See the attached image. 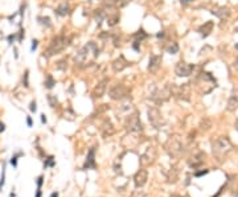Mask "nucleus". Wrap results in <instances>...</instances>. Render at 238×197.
<instances>
[{"label":"nucleus","mask_w":238,"mask_h":197,"mask_svg":"<svg viewBox=\"0 0 238 197\" xmlns=\"http://www.w3.org/2000/svg\"><path fill=\"white\" fill-rule=\"evenodd\" d=\"M155 159H156V148L154 146H148L140 156V164L143 167H147L154 163Z\"/></svg>","instance_id":"9b49d317"},{"label":"nucleus","mask_w":238,"mask_h":197,"mask_svg":"<svg viewBox=\"0 0 238 197\" xmlns=\"http://www.w3.org/2000/svg\"><path fill=\"white\" fill-rule=\"evenodd\" d=\"M235 130L238 131V119H237V122H235Z\"/></svg>","instance_id":"49530a36"},{"label":"nucleus","mask_w":238,"mask_h":197,"mask_svg":"<svg viewBox=\"0 0 238 197\" xmlns=\"http://www.w3.org/2000/svg\"><path fill=\"white\" fill-rule=\"evenodd\" d=\"M68 45H69V38H66L65 36H57L50 41V44H49L48 49L45 52V56L46 57H52L54 54H58Z\"/></svg>","instance_id":"39448f33"},{"label":"nucleus","mask_w":238,"mask_h":197,"mask_svg":"<svg viewBox=\"0 0 238 197\" xmlns=\"http://www.w3.org/2000/svg\"><path fill=\"white\" fill-rule=\"evenodd\" d=\"M4 129H6V126H4V123H1V122H0V132H3V131H4Z\"/></svg>","instance_id":"58836bf2"},{"label":"nucleus","mask_w":238,"mask_h":197,"mask_svg":"<svg viewBox=\"0 0 238 197\" xmlns=\"http://www.w3.org/2000/svg\"><path fill=\"white\" fill-rule=\"evenodd\" d=\"M160 64H161V57L158 54H152L149 57V64H148V70L151 71H158L159 68H160Z\"/></svg>","instance_id":"aec40b11"},{"label":"nucleus","mask_w":238,"mask_h":197,"mask_svg":"<svg viewBox=\"0 0 238 197\" xmlns=\"http://www.w3.org/2000/svg\"><path fill=\"white\" fill-rule=\"evenodd\" d=\"M29 109H31L32 112L36 111V102H35V101H32V102H31V107H29Z\"/></svg>","instance_id":"e433bc0d"},{"label":"nucleus","mask_w":238,"mask_h":197,"mask_svg":"<svg viewBox=\"0 0 238 197\" xmlns=\"http://www.w3.org/2000/svg\"><path fill=\"white\" fill-rule=\"evenodd\" d=\"M147 115H148V120L155 129H161L165 124V119L163 118V114L158 107H149L147 110Z\"/></svg>","instance_id":"0eeeda50"},{"label":"nucleus","mask_w":238,"mask_h":197,"mask_svg":"<svg viewBox=\"0 0 238 197\" xmlns=\"http://www.w3.org/2000/svg\"><path fill=\"white\" fill-rule=\"evenodd\" d=\"M102 4H103L105 8L111 9V8H115V7L118 6V0H103Z\"/></svg>","instance_id":"bb28decb"},{"label":"nucleus","mask_w":238,"mask_h":197,"mask_svg":"<svg viewBox=\"0 0 238 197\" xmlns=\"http://www.w3.org/2000/svg\"><path fill=\"white\" fill-rule=\"evenodd\" d=\"M90 52H93L94 57H98V54H99V49H98L97 44L93 43V41L87 43L86 45L83 46V48H81L80 50L77 52V54L74 56L75 65H78V66L85 65V64H86V61H87V56H89Z\"/></svg>","instance_id":"7ed1b4c3"},{"label":"nucleus","mask_w":238,"mask_h":197,"mask_svg":"<svg viewBox=\"0 0 238 197\" xmlns=\"http://www.w3.org/2000/svg\"><path fill=\"white\" fill-rule=\"evenodd\" d=\"M179 168L176 166L171 167V169L168 171V173H167V179H168L169 183H176L179 179Z\"/></svg>","instance_id":"5701e85b"},{"label":"nucleus","mask_w":238,"mask_h":197,"mask_svg":"<svg viewBox=\"0 0 238 197\" xmlns=\"http://www.w3.org/2000/svg\"><path fill=\"white\" fill-rule=\"evenodd\" d=\"M38 20H40V23L43 24V25L50 27V19H49V17H40Z\"/></svg>","instance_id":"473e14b6"},{"label":"nucleus","mask_w":238,"mask_h":197,"mask_svg":"<svg viewBox=\"0 0 238 197\" xmlns=\"http://www.w3.org/2000/svg\"><path fill=\"white\" fill-rule=\"evenodd\" d=\"M119 102H121V106H118V110H117V112L119 115H124V117H127V115H130L131 112L135 111V109H134V106H132V102L130 101V98L122 99V101H119Z\"/></svg>","instance_id":"ddd939ff"},{"label":"nucleus","mask_w":238,"mask_h":197,"mask_svg":"<svg viewBox=\"0 0 238 197\" xmlns=\"http://www.w3.org/2000/svg\"><path fill=\"white\" fill-rule=\"evenodd\" d=\"M180 1L183 4H188V3H191V1H193V0H180Z\"/></svg>","instance_id":"a19ab883"},{"label":"nucleus","mask_w":238,"mask_h":197,"mask_svg":"<svg viewBox=\"0 0 238 197\" xmlns=\"http://www.w3.org/2000/svg\"><path fill=\"white\" fill-rule=\"evenodd\" d=\"M57 196H58L57 193H52V196H50V197H57Z\"/></svg>","instance_id":"de8ad7c7"},{"label":"nucleus","mask_w":238,"mask_h":197,"mask_svg":"<svg viewBox=\"0 0 238 197\" xmlns=\"http://www.w3.org/2000/svg\"><path fill=\"white\" fill-rule=\"evenodd\" d=\"M233 149V144L229 140V138L226 136H221L217 140H214L212 146V152L218 160H222L226 156L229 152H232Z\"/></svg>","instance_id":"f03ea898"},{"label":"nucleus","mask_w":238,"mask_h":197,"mask_svg":"<svg viewBox=\"0 0 238 197\" xmlns=\"http://www.w3.org/2000/svg\"><path fill=\"white\" fill-rule=\"evenodd\" d=\"M212 13L216 15V16H217L218 19H221V20H226L228 17L230 16V9L228 8V7H218V8L213 9Z\"/></svg>","instance_id":"412c9836"},{"label":"nucleus","mask_w":238,"mask_h":197,"mask_svg":"<svg viewBox=\"0 0 238 197\" xmlns=\"http://www.w3.org/2000/svg\"><path fill=\"white\" fill-rule=\"evenodd\" d=\"M12 40H13V36H9V37H8V41H9V44H12Z\"/></svg>","instance_id":"a18cd8bd"},{"label":"nucleus","mask_w":238,"mask_h":197,"mask_svg":"<svg viewBox=\"0 0 238 197\" xmlns=\"http://www.w3.org/2000/svg\"><path fill=\"white\" fill-rule=\"evenodd\" d=\"M69 9H70V7H69V4L66 3V1H64V3H61L60 6L56 8V13L58 15V16H66V15L69 13Z\"/></svg>","instance_id":"b1692460"},{"label":"nucleus","mask_w":238,"mask_h":197,"mask_svg":"<svg viewBox=\"0 0 238 197\" xmlns=\"http://www.w3.org/2000/svg\"><path fill=\"white\" fill-rule=\"evenodd\" d=\"M204 159H205V154L201 151L196 152L193 156H191L189 159V166L192 167V168H197V167H200L201 164H202Z\"/></svg>","instance_id":"6ab92c4d"},{"label":"nucleus","mask_w":238,"mask_h":197,"mask_svg":"<svg viewBox=\"0 0 238 197\" xmlns=\"http://www.w3.org/2000/svg\"><path fill=\"white\" fill-rule=\"evenodd\" d=\"M130 197H146V192H144L142 188H136L131 194H130Z\"/></svg>","instance_id":"c756f323"},{"label":"nucleus","mask_w":238,"mask_h":197,"mask_svg":"<svg viewBox=\"0 0 238 197\" xmlns=\"http://www.w3.org/2000/svg\"><path fill=\"white\" fill-rule=\"evenodd\" d=\"M213 27H214V23H213V21H207L204 25H201L200 28H198V32H200V34L202 37H207V36L210 34V32L213 31Z\"/></svg>","instance_id":"4be33fe9"},{"label":"nucleus","mask_w":238,"mask_h":197,"mask_svg":"<svg viewBox=\"0 0 238 197\" xmlns=\"http://www.w3.org/2000/svg\"><path fill=\"white\" fill-rule=\"evenodd\" d=\"M171 95H172V90H171V86L169 85H165L163 86V87H159L156 89L155 92L152 93L151 98L152 101L155 103H163V102H167V101L171 98Z\"/></svg>","instance_id":"6e6552de"},{"label":"nucleus","mask_w":238,"mask_h":197,"mask_svg":"<svg viewBox=\"0 0 238 197\" xmlns=\"http://www.w3.org/2000/svg\"><path fill=\"white\" fill-rule=\"evenodd\" d=\"M101 134L103 135V138H109L111 136V135H114L115 132V129H114V124H112L111 122H110L109 119H105L103 122L101 123Z\"/></svg>","instance_id":"2eb2a0df"},{"label":"nucleus","mask_w":238,"mask_h":197,"mask_svg":"<svg viewBox=\"0 0 238 197\" xmlns=\"http://www.w3.org/2000/svg\"><path fill=\"white\" fill-rule=\"evenodd\" d=\"M109 95L111 99L114 101H122L128 98V89L123 85V83H117V85L111 86L109 92Z\"/></svg>","instance_id":"1a4fd4ad"},{"label":"nucleus","mask_w":238,"mask_h":197,"mask_svg":"<svg viewBox=\"0 0 238 197\" xmlns=\"http://www.w3.org/2000/svg\"><path fill=\"white\" fill-rule=\"evenodd\" d=\"M144 37H146L144 31H139V33H136V38H144Z\"/></svg>","instance_id":"c9c22d12"},{"label":"nucleus","mask_w":238,"mask_h":197,"mask_svg":"<svg viewBox=\"0 0 238 197\" xmlns=\"http://www.w3.org/2000/svg\"><path fill=\"white\" fill-rule=\"evenodd\" d=\"M235 49H238V44H237V45H235Z\"/></svg>","instance_id":"09e8293b"},{"label":"nucleus","mask_w":238,"mask_h":197,"mask_svg":"<svg viewBox=\"0 0 238 197\" xmlns=\"http://www.w3.org/2000/svg\"><path fill=\"white\" fill-rule=\"evenodd\" d=\"M23 83L25 87H28V71H25V74H24V78H23Z\"/></svg>","instance_id":"f704fd0d"},{"label":"nucleus","mask_w":238,"mask_h":197,"mask_svg":"<svg viewBox=\"0 0 238 197\" xmlns=\"http://www.w3.org/2000/svg\"><path fill=\"white\" fill-rule=\"evenodd\" d=\"M107 83H109V80H107V78H105V80H102L101 82H98L97 85H95L94 90H93V94H94L95 98L103 97L105 92H106V87H107Z\"/></svg>","instance_id":"f3484780"},{"label":"nucleus","mask_w":238,"mask_h":197,"mask_svg":"<svg viewBox=\"0 0 238 197\" xmlns=\"http://www.w3.org/2000/svg\"><path fill=\"white\" fill-rule=\"evenodd\" d=\"M53 86H54V80H53V77L50 74H48L46 75V80H45V87L52 89Z\"/></svg>","instance_id":"7c9ffc66"},{"label":"nucleus","mask_w":238,"mask_h":197,"mask_svg":"<svg viewBox=\"0 0 238 197\" xmlns=\"http://www.w3.org/2000/svg\"><path fill=\"white\" fill-rule=\"evenodd\" d=\"M196 86H197L198 92L201 94H208L216 87V80L213 78V75L210 73L202 71L196 80Z\"/></svg>","instance_id":"20e7f679"},{"label":"nucleus","mask_w":238,"mask_h":197,"mask_svg":"<svg viewBox=\"0 0 238 197\" xmlns=\"http://www.w3.org/2000/svg\"><path fill=\"white\" fill-rule=\"evenodd\" d=\"M57 69H60V70H65L66 69V60H61L57 62Z\"/></svg>","instance_id":"72a5a7b5"},{"label":"nucleus","mask_w":238,"mask_h":197,"mask_svg":"<svg viewBox=\"0 0 238 197\" xmlns=\"http://www.w3.org/2000/svg\"><path fill=\"white\" fill-rule=\"evenodd\" d=\"M165 50H167V53H169V54H176L179 52V45H177V43H171L168 46L165 48Z\"/></svg>","instance_id":"a878e982"},{"label":"nucleus","mask_w":238,"mask_h":197,"mask_svg":"<svg viewBox=\"0 0 238 197\" xmlns=\"http://www.w3.org/2000/svg\"><path fill=\"white\" fill-rule=\"evenodd\" d=\"M124 126H126V129L128 130L130 132H134V134L140 132L142 130H143V123H142L140 117H139L136 110L126 117V119H124Z\"/></svg>","instance_id":"423d86ee"},{"label":"nucleus","mask_w":238,"mask_h":197,"mask_svg":"<svg viewBox=\"0 0 238 197\" xmlns=\"http://www.w3.org/2000/svg\"><path fill=\"white\" fill-rule=\"evenodd\" d=\"M131 0H121V3H122V6H126V4H128Z\"/></svg>","instance_id":"ea45409f"},{"label":"nucleus","mask_w":238,"mask_h":197,"mask_svg":"<svg viewBox=\"0 0 238 197\" xmlns=\"http://www.w3.org/2000/svg\"><path fill=\"white\" fill-rule=\"evenodd\" d=\"M118 21H119V16H118V15H112V16H109V17H107V23H109L110 27L117 25Z\"/></svg>","instance_id":"c85d7f7f"},{"label":"nucleus","mask_w":238,"mask_h":197,"mask_svg":"<svg viewBox=\"0 0 238 197\" xmlns=\"http://www.w3.org/2000/svg\"><path fill=\"white\" fill-rule=\"evenodd\" d=\"M193 69H195V66H193L192 64H188V62H185V61H180V62H177L175 66V73L179 75V77H189V75L192 74Z\"/></svg>","instance_id":"f8f14e48"},{"label":"nucleus","mask_w":238,"mask_h":197,"mask_svg":"<svg viewBox=\"0 0 238 197\" xmlns=\"http://www.w3.org/2000/svg\"><path fill=\"white\" fill-rule=\"evenodd\" d=\"M205 173H208V171H204V172H198L196 176H201V175H205Z\"/></svg>","instance_id":"37998d69"},{"label":"nucleus","mask_w":238,"mask_h":197,"mask_svg":"<svg viewBox=\"0 0 238 197\" xmlns=\"http://www.w3.org/2000/svg\"><path fill=\"white\" fill-rule=\"evenodd\" d=\"M147 180H148V172H147V169H144V168L139 169L134 176V184L136 188H143V187L146 185Z\"/></svg>","instance_id":"4468645a"},{"label":"nucleus","mask_w":238,"mask_h":197,"mask_svg":"<svg viewBox=\"0 0 238 197\" xmlns=\"http://www.w3.org/2000/svg\"><path fill=\"white\" fill-rule=\"evenodd\" d=\"M172 95L183 101H189L191 95V86L189 83H183V85H172L171 86Z\"/></svg>","instance_id":"9d476101"},{"label":"nucleus","mask_w":238,"mask_h":197,"mask_svg":"<svg viewBox=\"0 0 238 197\" xmlns=\"http://www.w3.org/2000/svg\"><path fill=\"white\" fill-rule=\"evenodd\" d=\"M164 148L168 152L169 156L175 157V159L180 157L185 152V146H184L181 136H179V135H171L167 139L165 144H164Z\"/></svg>","instance_id":"f257e3e1"},{"label":"nucleus","mask_w":238,"mask_h":197,"mask_svg":"<svg viewBox=\"0 0 238 197\" xmlns=\"http://www.w3.org/2000/svg\"><path fill=\"white\" fill-rule=\"evenodd\" d=\"M237 194H238V189H237Z\"/></svg>","instance_id":"3c124183"},{"label":"nucleus","mask_w":238,"mask_h":197,"mask_svg":"<svg viewBox=\"0 0 238 197\" xmlns=\"http://www.w3.org/2000/svg\"><path fill=\"white\" fill-rule=\"evenodd\" d=\"M210 126H212V120L209 119V118H204L202 120H201V124H200V127H201V130H209L210 129Z\"/></svg>","instance_id":"cd10ccee"},{"label":"nucleus","mask_w":238,"mask_h":197,"mask_svg":"<svg viewBox=\"0 0 238 197\" xmlns=\"http://www.w3.org/2000/svg\"><path fill=\"white\" fill-rule=\"evenodd\" d=\"M226 109L228 111H235L238 109V89H234L232 92L229 99H228Z\"/></svg>","instance_id":"dca6fc26"},{"label":"nucleus","mask_w":238,"mask_h":197,"mask_svg":"<svg viewBox=\"0 0 238 197\" xmlns=\"http://www.w3.org/2000/svg\"><path fill=\"white\" fill-rule=\"evenodd\" d=\"M41 120H43V123H45V122H46V118H45V115H41Z\"/></svg>","instance_id":"c03bdc74"},{"label":"nucleus","mask_w":238,"mask_h":197,"mask_svg":"<svg viewBox=\"0 0 238 197\" xmlns=\"http://www.w3.org/2000/svg\"><path fill=\"white\" fill-rule=\"evenodd\" d=\"M237 64H238V57H237Z\"/></svg>","instance_id":"8fccbe9b"},{"label":"nucleus","mask_w":238,"mask_h":197,"mask_svg":"<svg viewBox=\"0 0 238 197\" xmlns=\"http://www.w3.org/2000/svg\"><path fill=\"white\" fill-rule=\"evenodd\" d=\"M48 101H49V105L52 106V107H56V105H57V99H56L52 94L48 95Z\"/></svg>","instance_id":"2f4dec72"},{"label":"nucleus","mask_w":238,"mask_h":197,"mask_svg":"<svg viewBox=\"0 0 238 197\" xmlns=\"http://www.w3.org/2000/svg\"><path fill=\"white\" fill-rule=\"evenodd\" d=\"M27 123H28V126H29V127L32 126V119H31L29 117H28V119H27Z\"/></svg>","instance_id":"79ce46f5"},{"label":"nucleus","mask_w":238,"mask_h":197,"mask_svg":"<svg viewBox=\"0 0 238 197\" xmlns=\"http://www.w3.org/2000/svg\"><path fill=\"white\" fill-rule=\"evenodd\" d=\"M32 43H33V44H32V50H35V49L37 48V43H38V41L37 40H33Z\"/></svg>","instance_id":"4c0bfd02"},{"label":"nucleus","mask_w":238,"mask_h":197,"mask_svg":"<svg viewBox=\"0 0 238 197\" xmlns=\"http://www.w3.org/2000/svg\"><path fill=\"white\" fill-rule=\"evenodd\" d=\"M94 155H95V151H94V148H91V149H90V151H89V154H87V157H86V164H85V167H87V168H95Z\"/></svg>","instance_id":"393cba45"},{"label":"nucleus","mask_w":238,"mask_h":197,"mask_svg":"<svg viewBox=\"0 0 238 197\" xmlns=\"http://www.w3.org/2000/svg\"><path fill=\"white\" fill-rule=\"evenodd\" d=\"M127 66H128V61H127L123 56H121V57L117 58V60L112 62V70H114L115 73H119V71H123Z\"/></svg>","instance_id":"a211bd4d"}]
</instances>
